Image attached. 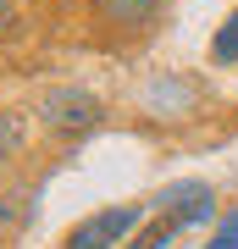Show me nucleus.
Listing matches in <instances>:
<instances>
[{"mask_svg":"<svg viewBox=\"0 0 238 249\" xmlns=\"http://www.w3.org/2000/svg\"><path fill=\"white\" fill-rule=\"evenodd\" d=\"M39 122L50 127V133H61V139L89 133V127L100 122V100L89 94V89H50V94L39 100Z\"/></svg>","mask_w":238,"mask_h":249,"instance_id":"nucleus-1","label":"nucleus"},{"mask_svg":"<svg viewBox=\"0 0 238 249\" xmlns=\"http://www.w3.org/2000/svg\"><path fill=\"white\" fill-rule=\"evenodd\" d=\"M211 55H216L221 67H238V11H233V17L216 28V39H211Z\"/></svg>","mask_w":238,"mask_h":249,"instance_id":"nucleus-6","label":"nucleus"},{"mask_svg":"<svg viewBox=\"0 0 238 249\" xmlns=\"http://www.w3.org/2000/svg\"><path fill=\"white\" fill-rule=\"evenodd\" d=\"M205 249H238V216H227V222L211 232V244H205Z\"/></svg>","mask_w":238,"mask_h":249,"instance_id":"nucleus-7","label":"nucleus"},{"mask_svg":"<svg viewBox=\"0 0 238 249\" xmlns=\"http://www.w3.org/2000/svg\"><path fill=\"white\" fill-rule=\"evenodd\" d=\"M6 34H11V6L0 0V39H6Z\"/></svg>","mask_w":238,"mask_h":249,"instance_id":"nucleus-9","label":"nucleus"},{"mask_svg":"<svg viewBox=\"0 0 238 249\" xmlns=\"http://www.w3.org/2000/svg\"><path fill=\"white\" fill-rule=\"evenodd\" d=\"M133 227H139V205H111V211H94L89 222L72 227L67 249H116Z\"/></svg>","mask_w":238,"mask_h":249,"instance_id":"nucleus-2","label":"nucleus"},{"mask_svg":"<svg viewBox=\"0 0 238 249\" xmlns=\"http://www.w3.org/2000/svg\"><path fill=\"white\" fill-rule=\"evenodd\" d=\"M177 232H183V222H177V216H166V211H161V222H155V227H144V232H139V238H133L128 249H166V244L177 238Z\"/></svg>","mask_w":238,"mask_h":249,"instance_id":"nucleus-5","label":"nucleus"},{"mask_svg":"<svg viewBox=\"0 0 238 249\" xmlns=\"http://www.w3.org/2000/svg\"><path fill=\"white\" fill-rule=\"evenodd\" d=\"M161 0H100V11H106V22H150Z\"/></svg>","mask_w":238,"mask_h":249,"instance_id":"nucleus-4","label":"nucleus"},{"mask_svg":"<svg viewBox=\"0 0 238 249\" xmlns=\"http://www.w3.org/2000/svg\"><path fill=\"white\" fill-rule=\"evenodd\" d=\"M17 139H22V133H17V122L0 111V160H6V155H17Z\"/></svg>","mask_w":238,"mask_h":249,"instance_id":"nucleus-8","label":"nucleus"},{"mask_svg":"<svg viewBox=\"0 0 238 249\" xmlns=\"http://www.w3.org/2000/svg\"><path fill=\"white\" fill-rule=\"evenodd\" d=\"M155 205H161L166 216H177L183 227H194V222H205V216H211L216 194H211L205 183H172V188H166V194H161Z\"/></svg>","mask_w":238,"mask_h":249,"instance_id":"nucleus-3","label":"nucleus"}]
</instances>
